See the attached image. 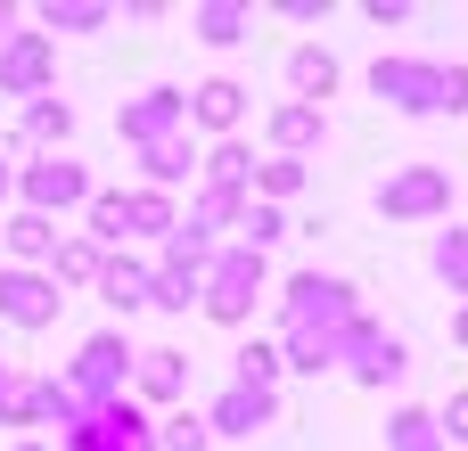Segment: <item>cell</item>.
<instances>
[{"label": "cell", "instance_id": "obj_1", "mask_svg": "<svg viewBox=\"0 0 468 451\" xmlns=\"http://www.w3.org/2000/svg\"><path fill=\"white\" fill-rule=\"evenodd\" d=\"M370 90L395 115H468V66H444V58H378Z\"/></svg>", "mask_w": 468, "mask_h": 451}, {"label": "cell", "instance_id": "obj_2", "mask_svg": "<svg viewBox=\"0 0 468 451\" xmlns=\"http://www.w3.org/2000/svg\"><path fill=\"white\" fill-rule=\"evenodd\" d=\"M263 255H247V246H214V263H206V279H197V312L206 320H222V329H247L255 320V304H263Z\"/></svg>", "mask_w": 468, "mask_h": 451}, {"label": "cell", "instance_id": "obj_3", "mask_svg": "<svg viewBox=\"0 0 468 451\" xmlns=\"http://www.w3.org/2000/svg\"><path fill=\"white\" fill-rule=\"evenodd\" d=\"M337 370H354V386L387 394V386H403V378H411V345H403L395 329H378L370 312H354V320L337 329Z\"/></svg>", "mask_w": 468, "mask_h": 451}, {"label": "cell", "instance_id": "obj_4", "mask_svg": "<svg viewBox=\"0 0 468 451\" xmlns=\"http://www.w3.org/2000/svg\"><path fill=\"white\" fill-rule=\"evenodd\" d=\"M354 312H362V296H354V279H337V271H296V279L280 288V329H321V337H337Z\"/></svg>", "mask_w": 468, "mask_h": 451}, {"label": "cell", "instance_id": "obj_5", "mask_svg": "<svg viewBox=\"0 0 468 451\" xmlns=\"http://www.w3.org/2000/svg\"><path fill=\"white\" fill-rule=\"evenodd\" d=\"M49 451H156V419H148L132 394H115V403H99L82 427H66Z\"/></svg>", "mask_w": 468, "mask_h": 451}, {"label": "cell", "instance_id": "obj_6", "mask_svg": "<svg viewBox=\"0 0 468 451\" xmlns=\"http://www.w3.org/2000/svg\"><path fill=\"white\" fill-rule=\"evenodd\" d=\"M452 164H403V173H387L378 181V214L387 222H436V214H452Z\"/></svg>", "mask_w": 468, "mask_h": 451}, {"label": "cell", "instance_id": "obj_7", "mask_svg": "<svg viewBox=\"0 0 468 451\" xmlns=\"http://www.w3.org/2000/svg\"><path fill=\"white\" fill-rule=\"evenodd\" d=\"M66 386L82 394V411H99V403H115V394L132 386V337H123V329H99V337H82V353H74V370H66Z\"/></svg>", "mask_w": 468, "mask_h": 451}, {"label": "cell", "instance_id": "obj_8", "mask_svg": "<svg viewBox=\"0 0 468 451\" xmlns=\"http://www.w3.org/2000/svg\"><path fill=\"white\" fill-rule=\"evenodd\" d=\"M16 197H25V214H41V222H58V214H74V205H90V173H82L74 156H33V164L16 173Z\"/></svg>", "mask_w": 468, "mask_h": 451}, {"label": "cell", "instance_id": "obj_9", "mask_svg": "<svg viewBox=\"0 0 468 451\" xmlns=\"http://www.w3.org/2000/svg\"><path fill=\"white\" fill-rule=\"evenodd\" d=\"M115 131H123L132 148H156V140H181V131H189V90H181V82H156V90L123 99V107H115Z\"/></svg>", "mask_w": 468, "mask_h": 451}, {"label": "cell", "instance_id": "obj_10", "mask_svg": "<svg viewBox=\"0 0 468 451\" xmlns=\"http://www.w3.org/2000/svg\"><path fill=\"white\" fill-rule=\"evenodd\" d=\"M49 74H58L49 33H8L0 41V99H49Z\"/></svg>", "mask_w": 468, "mask_h": 451}, {"label": "cell", "instance_id": "obj_11", "mask_svg": "<svg viewBox=\"0 0 468 451\" xmlns=\"http://www.w3.org/2000/svg\"><path fill=\"white\" fill-rule=\"evenodd\" d=\"M206 435H230V444H247V435H263V427H280V394H255V386H222L206 411Z\"/></svg>", "mask_w": 468, "mask_h": 451}, {"label": "cell", "instance_id": "obj_12", "mask_svg": "<svg viewBox=\"0 0 468 451\" xmlns=\"http://www.w3.org/2000/svg\"><path fill=\"white\" fill-rule=\"evenodd\" d=\"M140 411L156 403V411H173L181 394H189V353H173V345H148V353H132V386H123Z\"/></svg>", "mask_w": 468, "mask_h": 451}, {"label": "cell", "instance_id": "obj_13", "mask_svg": "<svg viewBox=\"0 0 468 451\" xmlns=\"http://www.w3.org/2000/svg\"><path fill=\"white\" fill-rule=\"evenodd\" d=\"M58 304H66V296H58V279H49V271H0V320H8V329H25V337H33V329H49V320H58Z\"/></svg>", "mask_w": 468, "mask_h": 451}, {"label": "cell", "instance_id": "obj_14", "mask_svg": "<svg viewBox=\"0 0 468 451\" xmlns=\"http://www.w3.org/2000/svg\"><path fill=\"white\" fill-rule=\"evenodd\" d=\"M189 123H197V131H214V140H239V123H247V82L206 74V82L189 90Z\"/></svg>", "mask_w": 468, "mask_h": 451}, {"label": "cell", "instance_id": "obj_15", "mask_svg": "<svg viewBox=\"0 0 468 451\" xmlns=\"http://www.w3.org/2000/svg\"><path fill=\"white\" fill-rule=\"evenodd\" d=\"M263 131H271V156H296V164H313V148L329 140V115H321V107H296V99H280Z\"/></svg>", "mask_w": 468, "mask_h": 451}, {"label": "cell", "instance_id": "obj_16", "mask_svg": "<svg viewBox=\"0 0 468 451\" xmlns=\"http://www.w3.org/2000/svg\"><path fill=\"white\" fill-rule=\"evenodd\" d=\"M66 140H74V107L49 90V99H25V131L8 140V156L16 148H41V156H66Z\"/></svg>", "mask_w": 468, "mask_h": 451}, {"label": "cell", "instance_id": "obj_17", "mask_svg": "<svg viewBox=\"0 0 468 451\" xmlns=\"http://www.w3.org/2000/svg\"><path fill=\"white\" fill-rule=\"evenodd\" d=\"M288 99H296V107L337 99V58H329L321 41H296V49H288Z\"/></svg>", "mask_w": 468, "mask_h": 451}, {"label": "cell", "instance_id": "obj_18", "mask_svg": "<svg viewBox=\"0 0 468 451\" xmlns=\"http://www.w3.org/2000/svg\"><path fill=\"white\" fill-rule=\"evenodd\" d=\"M58 238H66V230H58V222H41V214H25V205H16V214L0 222L8 271H33V263H49V255H58Z\"/></svg>", "mask_w": 468, "mask_h": 451}, {"label": "cell", "instance_id": "obj_19", "mask_svg": "<svg viewBox=\"0 0 468 451\" xmlns=\"http://www.w3.org/2000/svg\"><path fill=\"white\" fill-rule=\"evenodd\" d=\"M90 288H99V304H107V312H123V320H132V312H148V263H140V255H107Z\"/></svg>", "mask_w": 468, "mask_h": 451}, {"label": "cell", "instance_id": "obj_20", "mask_svg": "<svg viewBox=\"0 0 468 451\" xmlns=\"http://www.w3.org/2000/svg\"><path fill=\"white\" fill-rule=\"evenodd\" d=\"M189 33H197L206 49H239V41L255 33V8H247V0H197V8H189Z\"/></svg>", "mask_w": 468, "mask_h": 451}, {"label": "cell", "instance_id": "obj_21", "mask_svg": "<svg viewBox=\"0 0 468 451\" xmlns=\"http://www.w3.org/2000/svg\"><path fill=\"white\" fill-rule=\"evenodd\" d=\"M189 173H197V148H189V131H181V140H156V148H140V189H165V197H173Z\"/></svg>", "mask_w": 468, "mask_h": 451}, {"label": "cell", "instance_id": "obj_22", "mask_svg": "<svg viewBox=\"0 0 468 451\" xmlns=\"http://www.w3.org/2000/svg\"><path fill=\"white\" fill-rule=\"evenodd\" d=\"M197 173H206V189H239V197H247V181H255V148H247V140H214V148L197 156Z\"/></svg>", "mask_w": 468, "mask_h": 451}, {"label": "cell", "instance_id": "obj_23", "mask_svg": "<svg viewBox=\"0 0 468 451\" xmlns=\"http://www.w3.org/2000/svg\"><path fill=\"white\" fill-rule=\"evenodd\" d=\"M123 222H132V238H173V222H181V205L165 197V189H123Z\"/></svg>", "mask_w": 468, "mask_h": 451}, {"label": "cell", "instance_id": "obj_24", "mask_svg": "<svg viewBox=\"0 0 468 451\" xmlns=\"http://www.w3.org/2000/svg\"><path fill=\"white\" fill-rule=\"evenodd\" d=\"M82 238L99 246V255H123V238H132V222H123V189H90V205H82Z\"/></svg>", "mask_w": 468, "mask_h": 451}, {"label": "cell", "instance_id": "obj_25", "mask_svg": "<svg viewBox=\"0 0 468 451\" xmlns=\"http://www.w3.org/2000/svg\"><path fill=\"white\" fill-rule=\"evenodd\" d=\"M280 370H304V378L337 370V337H321V329H280Z\"/></svg>", "mask_w": 468, "mask_h": 451}, {"label": "cell", "instance_id": "obj_26", "mask_svg": "<svg viewBox=\"0 0 468 451\" xmlns=\"http://www.w3.org/2000/svg\"><path fill=\"white\" fill-rule=\"evenodd\" d=\"M304 181H313V164H296V156H263L255 181H247V197H255V205H280V197H296Z\"/></svg>", "mask_w": 468, "mask_h": 451}, {"label": "cell", "instance_id": "obj_27", "mask_svg": "<svg viewBox=\"0 0 468 451\" xmlns=\"http://www.w3.org/2000/svg\"><path fill=\"white\" fill-rule=\"evenodd\" d=\"M230 386H255V394H280V345L247 337V345L230 353Z\"/></svg>", "mask_w": 468, "mask_h": 451}, {"label": "cell", "instance_id": "obj_28", "mask_svg": "<svg viewBox=\"0 0 468 451\" xmlns=\"http://www.w3.org/2000/svg\"><path fill=\"white\" fill-rule=\"evenodd\" d=\"M107 16H115L107 0H49V8H41V33H49V41H58V33H107Z\"/></svg>", "mask_w": 468, "mask_h": 451}, {"label": "cell", "instance_id": "obj_29", "mask_svg": "<svg viewBox=\"0 0 468 451\" xmlns=\"http://www.w3.org/2000/svg\"><path fill=\"white\" fill-rule=\"evenodd\" d=\"M181 222L206 230V238H214V230H239V222H247V197H239V189H197V205H189Z\"/></svg>", "mask_w": 468, "mask_h": 451}, {"label": "cell", "instance_id": "obj_30", "mask_svg": "<svg viewBox=\"0 0 468 451\" xmlns=\"http://www.w3.org/2000/svg\"><path fill=\"white\" fill-rule=\"evenodd\" d=\"M387 451H444V435H436V411L403 403V411L387 419Z\"/></svg>", "mask_w": 468, "mask_h": 451}, {"label": "cell", "instance_id": "obj_31", "mask_svg": "<svg viewBox=\"0 0 468 451\" xmlns=\"http://www.w3.org/2000/svg\"><path fill=\"white\" fill-rule=\"evenodd\" d=\"M99 263H107V255H99L90 238H58V255H49V279H58V288H90V279H99Z\"/></svg>", "mask_w": 468, "mask_h": 451}, {"label": "cell", "instance_id": "obj_32", "mask_svg": "<svg viewBox=\"0 0 468 451\" xmlns=\"http://www.w3.org/2000/svg\"><path fill=\"white\" fill-rule=\"evenodd\" d=\"M189 304H197V271H173V263H156V271H148V312H173V320H181Z\"/></svg>", "mask_w": 468, "mask_h": 451}, {"label": "cell", "instance_id": "obj_33", "mask_svg": "<svg viewBox=\"0 0 468 451\" xmlns=\"http://www.w3.org/2000/svg\"><path fill=\"white\" fill-rule=\"evenodd\" d=\"M214 435H206V419L189 411V403H173L165 419H156V451H206Z\"/></svg>", "mask_w": 468, "mask_h": 451}, {"label": "cell", "instance_id": "obj_34", "mask_svg": "<svg viewBox=\"0 0 468 451\" xmlns=\"http://www.w3.org/2000/svg\"><path fill=\"white\" fill-rule=\"evenodd\" d=\"M280 238H288V214H280V205H255V197H247V222H239V246H247V255H271Z\"/></svg>", "mask_w": 468, "mask_h": 451}, {"label": "cell", "instance_id": "obj_35", "mask_svg": "<svg viewBox=\"0 0 468 451\" xmlns=\"http://www.w3.org/2000/svg\"><path fill=\"white\" fill-rule=\"evenodd\" d=\"M428 263H436V279H444V288H452V296L468 304V230H444Z\"/></svg>", "mask_w": 468, "mask_h": 451}, {"label": "cell", "instance_id": "obj_36", "mask_svg": "<svg viewBox=\"0 0 468 451\" xmlns=\"http://www.w3.org/2000/svg\"><path fill=\"white\" fill-rule=\"evenodd\" d=\"M436 435H444V451H452V444L468 451V386H452V394H444V411H436Z\"/></svg>", "mask_w": 468, "mask_h": 451}, {"label": "cell", "instance_id": "obj_37", "mask_svg": "<svg viewBox=\"0 0 468 451\" xmlns=\"http://www.w3.org/2000/svg\"><path fill=\"white\" fill-rule=\"evenodd\" d=\"M362 16H370V25H378V33H387V25H411V8H403V0H370V8H362Z\"/></svg>", "mask_w": 468, "mask_h": 451}, {"label": "cell", "instance_id": "obj_38", "mask_svg": "<svg viewBox=\"0 0 468 451\" xmlns=\"http://www.w3.org/2000/svg\"><path fill=\"white\" fill-rule=\"evenodd\" d=\"M280 16H288V25H321V16H329V0H288Z\"/></svg>", "mask_w": 468, "mask_h": 451}, {"label": "cell", "instance_id": "obj_39", "mask_svg": "<svg viewBox=\"0 0 468 451\" xmlns=\"http://www.w3.org/2000/svg\"><path fill=\"white\" fill-rule=\"evenodd\" d=\"M8 33H16V8H8V0H0V41H8Z\"/></svg>", "mask_w": 468, "mask_h": 451}, {"label": "cell", "instance_id": "obj_40", "mask_svg": "<svg viewBox=\"0 0 468 451\" xmlns=\"http://www.w3.org/2000/svg\"><path fill=\"white\" fill-rule=\"evenodd\" d=\"M8 189H16V164H8V156H0V197H8Z\"/></svg>", "mask_w": 468, "mask_h": 451}, {"label": "cell", "instance_id": "obj_41", "mask_svg": "<svg viewBox=\"0 0 468 451\" xmlns=\"http://www.w3.org/2000/svg\"><path fill=\"white\" fill-rule=\"evenodd\" d=\"M452 337H461V345H468V304H461V312H452Z\"/></svg>", "mask_w": 468, "mask_h": 451}, {"label": "cell", "instance_id": "obj_42", "mask_svg": "<svg viewBox=\"0 0 468 451\" xmlns=\"http://www.w3.org/2000/svg\"><path fill=\"white\" fill-rule=\"evenodd\" d=\"M8 378H16V370H8V362H0V394H8Z\"/></svg>", "mask_w": 468, "mask_h": 451}, {"label": "cell", "instance_id": "obj_43", "mask_svg": "<svg viewBox=\"0 0 468 451\" xmlns=\"http://www.w3.org/2000/svg\"><path fill=\"white\" fill-rule=\"evenodd\" d=\"M16 451H49V444H33V435H25V444H16Z\"/></svg>", "mask_w": 468, "mask_h": 451}]
</instances>
